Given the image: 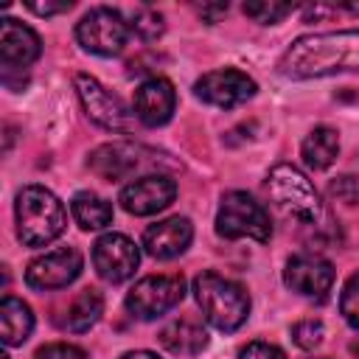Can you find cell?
Returning a JSON list of instances; mask_svg holds the SVG:
<instances>
[{
  "mask_svg": "<svg viewBox=\"0 0 359 359\" xmlns=\"http://www.w3.org/2000/svg\"><path fill=\"white\" fill-rule=\"evenodd\" d=\"M185 297L182 275H146L126 294V311L137 320H157Z\"/></svg>",
  "mask_w": 359,
  "mask_h": 359,
  "instance_id": "52a82bcc",
  "label": "cell"
},
{
  "mask_svg": "<svg viewBox=\"0 0 359 359\" xmlns=\"http://www.w3.org/2000/svg\"><path fill=\"white\" fill-rule=\"evenodd\" d=\"M283 283L303 297H325L334 286V266L320 255H292L283 269Z\"/></svg>",
  "mask_w": 359,
  "mask_h": 359,
  "instance_id": "4fadbf2b",
  "label": "cell"
},
{
  "mask_svg": "<svg viewBox=\"0 0 359 359\" xmlns=\"http://www.w3.org/2000/svg\"><path fill=\"white\" fill-rule=\"evenodd\" d=\"M359 70V31L297 36L278 59V73L294 81Z\"/></svg>",
  "mask_w": 359,
  "mask_h": 359,
  "instance_id": "6da1fadb",
  "label": "cell"
},
{
  "mask_svg": "<svg viewBox=\"0 0 359 359\" xmlns=\"http://www.w3.org/2000/svg\"><path fill=\"white\" fill-rule=\"evenodd\" d=\"M36 359H87V351L67 342H50L36 351Z\"/></svg>",
  "mask_w": 359,
  "mask_h": 359,
  "instance_id": "83f0119b",
  "label": "cell"
},
{
  "mask_svg": "<svg viewBox=\"0 0 359 359\" xmlns=\"http://www.w3.org/2000/svg\"><path fill=\"white\" fill-rule=\"evenodd\" d=\"M129 31H135L143 42H157L165 31V22H163V14L149 8V6H140L132 11V22H129Z\"/></svg>",
  "mask_w": 359,
  "mask_h": 359,
  "instance_id": "603a6c76",
  "label": "cell"
},
{
  "mask_svg": "<svg viewBox=\"0 0 359 359\" xmlns=\"http://www.w3.org/2000/svg\"><path fill=\"white\" fill-rule=\"evenodd\" d=\"M146 163H151L149 151L140 149V146H132V143H104L98 146L90 157H87V165L95 177L107 180V182H118V180H126L132 177L137 168H143Z\"/></svg>",
  "mask_w": 359,
  "mask_h": 359,
  "instance_id": "5bb4252c",
  "label": "cell"
},
{
  "mask_svg": "<svg viewBox=\"0 0 359 359\" xmlns=\"http://www.w3.org/2000/svg\"><path fill=\"white\" fill-rule=\"evenodd\" d=\"M255 90H258V84L236 67L210 70L202 79H196V84H194V95L202 104H210L219 109H233V107L250 101L255 95Z\"/></svg>",
  "mask_w": 359,
  "mask_h": 359,
  "instance_id": "30bf717a",
  "label": "cell"
},
{
  "mask_svg": "<svg viewBox=\"0 0 359 359\" xmlns=\"http://www.w3.org/2000/svg\"><path fill=\"white\" fill-rule=\"evenodd\" d=\"M244 14L252 17L261 25H275L286 14H292L289 3H275V0H258V3H244Z\"/></svg>",
  "mask_w": 359,
  "mask_h": 359,
  "instance_id": "cb8c5ba5",
  "label": "cell"
},
{
  "mask_svg": "<svg viewBox=\"0 0 359 359\" xmlns=\"http://www.w3.org/2000/svg\"><path fill=\"white\" fill-rule=\"evenodd\" d=\"M177 196V182L165 174H146L121 188V208L132 216H151L165 210Z\"/></svg>",
  "mask_w": 359,
  "mask_h": 359,
  "instance_id": "7c38bea8",
  "label": "cell"
},
{
  "mask_svg": "<svg viewBox=\"0 0 359 359\" xmlns=\"http://www.w3.org/2000/svg\"><path fill=\"white\" fill-rule=\"evenodd\" d=\"M70 213L81 230H101L112 222V202L93 191H79L70 199Z\"/></svg>",
  "mask_w": 359,
  "mask_h": 359,
  "instance_id": "7402d4cb",
  "label": "cell"
},
{
  "mask_svg": "<svg viewBox=\"0 0 359 359\" xmlns=\"http://www.w3.org/2000/svg\"><path fill=\"white\" fill-rule=\"evenodd\" d=\"M140 264L137 244L123 233H104L93 244V266L107 283H123Z\"/></svg>",
  "mask_w": 359,
  "mask_h": 359,
  "instance_id": "8fae6325",
  "label": "cell"
},
{
  "mask_svg": "<svg viewBox=\"0 0 359 359\" xmlns=\"http://www.w3.org/2000/svg\"><path fill=\"white\" fill-rule=\"evenodd\" d=\"M39 53H42V39L31 25L14 17H6L0 22V62L6 70H14V67L22 70L34 65Z\"/></svg>",
  "mask_w": 359,
  "mask_h": 359,
  "instance_id": "9a60e30c",
  "label": "cell"
},
{
  "mask_svg": "<svg viewBox=\"0 0 359 359\" xmlns=\"http://www.w3.org/2000/svg\"><path fill=\"white\" fill-rule=\"evenodd\" d=\"M194 297L202 317L219 331H236L250 314V294L241 283L222 278L216 272H202L194 278Z\"/></svg>",
  "mask_w": 359,
  "mask_h": 359,
  "instance_id": "3957f363",
  "label": "cell"
},
{
  "mask_svg": "<svg viewBox=\"0 0 359 359\" xmlns=\"http://www.w3.org/2000/svg\"><path fill=\"white\" fill-rule=\"evenodd\" d=\"M160 345L177 356H194L208 345V331L194 320H174L160 331Z\"/></svg>",
  "mask_w": 359,
  "mask_h": 359,
  "instance_id": "d6986e66",
  "label": "cell"
},
{
  "mask_svg": "<svg viewBox=\"0 0 359 359\" xmlns=\"http://www.w3.org/2000/svg\"><path fill=\"white\" fill-rule=\"evenodd\" d=\"M76 93H79V101H81V107L93 123H98L109 132H129L132 129V112L126 109V104L115 93H109L95 76L79 73L76 76Z\"/></svg>",
  "mask_w": 359,
  "mask_h": 359,
  "instance_id": "ba28073f",
  "label": "cell"
},
{
  "mask_svg": "<svg viewBox=\"0 0 359 359\" xmlns=\"http://www.w3.org/2000/svg\"><path fill=\"white\" fill-rule=\"evenodd\" d=\"M76 39L87 53L95 56H118L126 48L129 39V22L118 8L98 6L90 8L79 25H76Z\"/></svg>",
  "mask_w": 359,
  "mask_h": 359,
  "instance_id": "8992f818",
  "label": "cell"
},
{
  "mask_svg": "<svg viewBox=\"0 0 359 359\" xmlns=\"http://www.w3.org/2000/svg\"><path fill=\"white\" fill-rule=\"evenodd\" d=\"M121 359H163V356H157L154 351H129V353H123Z\"/></svg>",
  "mask_w": 359,
  "mask_h": 359,
  "instance_id": "1f68e13d",
  "label": "cell"
},
{
  "mask_svg": "<svg viewBox=\"0 0 359 359\" xmlns=\"http://www.w3.org/2000/svg\"><path fill=\"white\" fill-rule=\"evenodd\" d=\"M238 359H286V353H283L278 345H272V342L255 339V342H250V345L241 348Z\"/></svg>",
  "mask_w": 359,
  "mask_h": 359,
  "instance_id": "f1b7e54d",
  "label": "cell"
},
{
  "mask_svg": "<svg viewBox=\"0 0 359 359\" xmlns=\"http://www.w3.org/2000/svg\"><path fill=\"white\" fill-rule=\"evenodd\" d=\"M34 331V314L31 306L20 297H3L0 303V337L8 348L22 345Z\"/></svg>",
  "mask_w": 359,
  "mask_h": 359,
  "instance_id": "ac0fdd59",
  "label": "cell"
},
{
  "mask_svg": "<svg viewBox=\"0 0 359 359\" xmlns=\"http://www.w3.org/2000/svg\"><path fill=\"white\" fill-rule=\"evenodd\" d=\"M84 269V258L76 247H59L45 255H36L25 269V283L39 292H53L70 286Z\"/></svg>",
  "mask_w": 359,
  "mask_h": 359,
  "instance_id": "9c48e42d",
  "label": "cell"
},
{
  "mask_svg": "<svg viewBox=\"0 0 359 359\" xmlns=\"http://www.w3.org/2000/svg\"><path fill=\"white\" fill-rule=\"evenodd\" d=\"M194 238V224L185 216H168L163 222H154L151 227H146L143 233V247L151 258L157 261H168L177 258L188 250Z\"/></svg>",
  "mask_w": 359,
  "mask_h": 359,
  "instance_id": "e0dca14e",
  "label": "cell"
},
{
  "mask_svg": "<svg viewBox=\"0 0 359 359\" xmlns=\"http://www.w3.org/2000/svg\"><path fill=\"white\" fill-rule=\"evenodd\" d=\"M25 8L28 11H34V14H39V17H50V14H62V11H70L73 8V0H59V3H39V0H28L25 3Z\"/></svg>",
  "mask_w": 359,
  "mask_h": 359,
  "instance_id": "f546056e",
  "label": "cell"
},
{
  "mask_svg": "<svg viewBox=\"0 0 359 359\" xmlns=\"http://www.w3.org/2000/svg\"><path fill=\"white\" fill-rule=\"evenodd\" d=\"M174 107H177V93H174V84L163 76H154V79H146L137 90H135V118L143 123V126H163L171 121L174 115Z\"/></svg>",
  "mask_w": 359,
  "mask_h": 359,
  "instance_id": "2e32d148",
  "label": "cell"
},
{
  "mask_svg": "<svg viewBox=\"0 0 359 359\" xmlns=\"http://www.w3.org/2000/svg\"><path fill=\"white\" fill-rule=\"evenodd\" d=\"M325 337V328L320 320H300L292 325V342L303 351H314Z\"/></svg>",
  "mask_w": 359,
  "mask_h": 359,
  "instance_id": "484cf974",
  "label": "cell"
},
{
  "mask_svg": "<svg viewBox=\"0 0 359 359\" xmlns=\"http://www.w3.org/2000/svg\"><path fill=\"white\" fill-rule=\"evenodd\" d=\"M339 314L351 328L359 331V272H353L339 292Z\"/></svg>",
  "mask_w": 359,
  "mask_h": 359,
  "instance_id": "d4e9b609",
  "label": "cell"
},
{
  "mask_svg": "<svg viewBox=\"0 0 359 359\" xmlns=\"http://www.w3.org/2000/svg\"><path fill=\"white\" fill-rule=\"evenodd\" d=\"M300 154H303V163L309 168L325 171L337 160V154H339V135H337V129H331V126H314L306 135V140L300 146Z\"/></svg>",
  "mask_w": 359,
  "mask_h": 359,
  "instance_id": "ffe728a7",
  "label": "cell"
},
{
  "mask_svg": "<svg viewBox=\"0 0 359 359\" xmlns=\"http://www.w3.org/2000/svg\"><path fill=\"white\" fill-rule=\"evenodd\" d=\"M266 191L272 196V202L292 219L300 222H320L323 216V199L317 194V188L311 185V180L292 163H278L269 168L266 174Z\"/></svg>",
  "mask_w": 359,
  "mask_h": 359,
  "instance_id": "277c9868",
  "label": "cell"
},
{
  "mask_svg": "<svg viewBox=\"0 0 359 359\" xmlns=\"http://www.w3.org/2000/svg\"><path fill=\"white\" fill-rule=\"evenodd\" d=\"M216 233L227 241H236V238L269 241L272 222L264 205L255 202L247 191H230L222 196V205L216 210Z\"/></svg>",
  "mask_w": 359,
  "mask_h": 359,
  "instance_id": "5b68a950",
  "label": "cell"
},
{
  "mask_svg": "<svg viewBox=\"0 0 359 359\" xmlns=\"http://www.w3.org/2000/svg\"><path fill=\"white\" fill-rule=\"evenodd\" d=\"M3 359H8V356H3Z\"/></svg>",
  "mask_w": 359,
  "mask_h": 359,
  "instance_id": "836d02e7",
  "label": "cell"
},
{
  "mask_svg": "<svg viewBox=\"0 0 359 359\" xmlns=\"http://www.w3.org/2000/svg\"><path fill=\"white\" fill-rule=\"evenodd\" d=\"M17 238L25 247H45L56 241L67 227V210L45 185H25L14 202Z\"/></svg>",
  "mask_w": 359,
  "mask_h": 359,
  "instance_id": "7a4b0ae2",
  "label": "cell"
},
{
  "mask_svg": "<svg viewBox=\"0 0 359 359\" xmlns=\"http://www.w3.org/2000/svg\"><path fill=\"white\" fill-rule=\"evenodd\" d=\"M342 8H345V11H351V14H359V3H345Z\"/></svg>",
  "mask_w": 359,
  "mask_h": 359,
  "instance_id": "d6a6232c",
  "label": "cell"
},
{
  "mask_svg": "<svg viewBox=\"0 0 359 359\" xmlns=\"http://www.w3.org/2000/svg\"><path fill=\"white\" fill-rule=\"evenodd\" d=\"M331 196L345 202V205H356L359 202V177H351V174L337 177L331 182Z\"/></svg>",
  "mask_w": 359,
  "mask_h": 359,
  "instance_id": "4316f807",
  "label": "cell"
},
{
  "mask_svg": "<svg viewBox=\"0 0 359 359\" xmlns=\"http://www.w3.org/2000/svg\"><path fill=\"white\" fill-rule=\"evenodd\" d=\"M104 314V297L98 289H81L73 303L67 306L65 311V320H62V328L73 331V334H84L90 331Z\"/></svg>",
  "mask_w": 359,
  "mask_h": 359,
  "instance_id": "44dd1931",
  "label": "cell"
},
{
  "mask_svg": "<svg viewBox=\"0 0 359 359\" xmlns=\"http://www.w3.org/2000/svg\"><path fill=\"white\" fill-rule=\"evenodd\" d=\"M224 11H227V3H224V6H222V3H219V6H199V14L208 17L210 22H213L219 14H224Z\"/></svg>",
  "mask_w": 359,
  "mask_h": 359,
  "instance_id": "4dcf8cb0",
  "label": "cell"
}]
</instances>
